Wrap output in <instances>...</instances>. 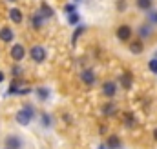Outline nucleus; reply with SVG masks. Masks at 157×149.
I'll list each match as a JSON object with an SVG mask.
<instances>
[{
  "mask_svg": "<svg viewBox=\"0 0 157 149\" xmlns=\"http://www.w3.org/2000/svg\"><path fill=\"white\" fill-rule=\"evenodd\" d=\"M121 84H122L124 89H130V87H132V73L122 74V76H121Z\"/></svg>",
  "mask_w": 157,
  "mask_h": 149,
  "instance_id": "obj_11",
  "label": "nucleus"
},
{
  "mask_svg": "<svg viewBox=\"0 0 157 149\" xmlns=\"http://www.w3.org/2000/svg\"><path fill=\"white\" fill-rule=\"evenodd\" d=\"M130 49H132V53H143V44L141 42H132Z\"/></svg>",
  "mask_w": 157,
  "mask_h": 149,
  "instance_id": "obj_14",
  "label": "nucleus"
},
{
  "mask_svg": "<svg viewBox=\"0 0 157 149\" xmlns=\"http://www.w3.org/2000/svg\"><path fill=\"white\" fill-rule=\"evenodd\" d=\"M137 7H141V9H152V0H137Z\"/></svg>",
  "mask_w": 157,
  "mask_h": 149,
  "instance_id": "obj_13",
  "label": "nucleus"
},
{
  "mask_svg": "<svg viewBox=\"0 0 157 149\" xmlns=\"http://www.w3.org/2000/svg\"><path fill=\"white\" fill-rule=\"evenodd\" d=\"M24 55H26V49H24V45L17 44V45H13V47H11V58H13V60L20 62V60L24 58Z\"/></svg>",
  "mask_w": 157,
  "mask_h": 149,
  "instance_id": "obj_3",
  "label": "nucleus"
},
{
  "mask_svg": "<svg viewBox=\"0 0 157 149\" xmlns=\"http://www.w3.org/2000/svg\"><path fill=\"white\" fill-rule=\"evenodd\" d=\"M104 113H110V114H112V113H113V106H108V107H104Z\"/></svg>",
  "mask_w": 157,
  "mask_h": 149,
  "instance_id": "obj_22",
  "label": "nucleus"
},
{
  "mask_svg": "<svg viewBox=\"0 0 157 149\" xmlns=\"http://www.w3.org/2000/svg\"><path fill=\"white\" fill-rule=\"evenodd\" d=\"M0 40L2 42H11L13 40V31L9 27H2L0 29Z\"/></svg>",
  "mask_w": 157,
  "mask_h": 149,
  "instance_id": "obj_7",
  "label": "nucleus"
},
{
  "mask_svg": "<svg viewBox=\"0 0 157 149\" xmlns=\"http://www.w3.org/2000/svg\"><path fill=\"white\" fill-rule=\"evenodd\" d=\"M70 22H71V24H77L78 22V13H71V15H70Z\"/></svg>",
  "mask_w": 157,
  "mask_h": 149,
  "instance_id": "obj_18",
  "label": "nucleus"
},
{
  "mask_svg": "<svg viewBox=\"0 0 157 149\" xmlns=\"http://www.w3.org/2000/svg\"><path fill=\"white\" fill-rule=\"evenodd\" d=\"M31 118H33V107H31V106H28L26 109H22V111L17 113V122H18L20 125H28V124L31 122Z\"/></svg>",
  "mask_w": 157,
  "mask_h": 149,
  "instance_id": "obj_1",
  "label": "nucleus"
},
{
  "mask_svg": "<svg viewBox=\"0 0 157 149\" xmlns=\"http://www.w3.org/2000/svg\"><path fill=\"white\" fill-rule=\"evenodd\" d=\"M117 37H119V40H122V42L130 40V37H132V29H130L128 26H121V27L117 29Z\"/></svg>",
  "mask_w": 157,
  "mask_h": 149,
  "instance_id": "obj_5",
  "label": "nucleus"
},
{
  "mask_svg": "<svg viewBox=\"0 0 157 149\" xmlns=\"http://www.w3.org/2000/svg\"><path fill=\"white\" fill-rule=\"evenodd\" d=\"M2 80H4V74L0 73V82H2Z\"/></svg>",
  "mask_w": 157,
  "mask_h": 149,
  "instance_id": "obj_24",
  "label": "nucleus"
},
{
  "mask_svg": "<svg viewBox=\"0 0 157 149\" xmlns=\"http://www.w3.org/2000/svg\"><path fill=\"white\" fill-rule=\"evenodd\" d=\"M139 35H141V37H148V35H150V27H148V26H143V27L139 29Z\"/></svg>",
  "mask_w": 157,
  "mask_h": 149,
  "instance_id": "obj_16",
  "label": "nucleus"
},
{
  "mask_svg": "<svg viewBox=\"0 0 157 149\" xmlns=\"http://www.w3.org/2000/svg\"><path fill=\"white\" fill-rule=\"evenodd\" d=\"M6 147L20 149V147H22V140H20L18 136H7V138H6Z\"/></svg>",
  "mask_w": 157,
  "mask_h": 149,
  "instance_id": "obj_4",
  "label": "nucleus"
},
{
  "mask_svg": "<svg viewBox=\"0 0 157 149\" xmlns=\"http://www.w3.org/2000/svg\"><path fill=\"white\" fill-rule=\"evenodd\" d=\"M150 69L154 73H157V60H150Z\"/></svg>",
  "mask_w": 157,
  "mask_h": 149,
  "instance_id": "obj_19",
  "label": "nucleus"
},
{
  "mask_svg": "<svg viewBox=\"0 0 157 149\" xmlns=\"http://www.w3.org/2000/svg\"><path fill=\"white\" fill-rule=\"evenodd\" d=\"M6 149H9V147H6Z\"/></svg>",
  "mask_w": 157,
  "mask_h": 149,
  "instance_id": "obj_27",
  "label": "nucleus"
},
{
  "mask_svg": "<svg viewBox=\"0 0 157 149\" xmlns=\"http://www.w3.org/2000/svg\"><path fill=\"white\" fill-rule=\"evenodd\" d=\"M9 18H11L15 24H20V22H22V11L17 9V7H13V9L9 11Z\"/></svg>",
  "mask_w": 157,
  "mask_h": 149,
  "instance_id": "obj_6",
  "label": "nucleus"
},
{
  "mask_svg": "<svg viewBox=\"0 0 157 149\" xmlns=\"http://www.w3.org/2000/svg\"><path fill=\"white\" fill-rule=\"evenodd\" d=\"M154 133H155V138H157V129H155V131H154Z\"/></svg>",
  "mask_w": 157,
  "mask_h": 149,
  "instance_id": "obj_25",
  "label": "nucleus"
},
{
  "mask_svg": "<svg viewBox=\"0 0 157 149\" xmlns=\"http://www.w3.org/2000/svg\"><path fill=\"white\" fill-rule=\"evenodd\" d=\"M33 26H37V27L42 26V16H40V15H35V16H33Z\"/></svg>",
  "mask_w": 157,
  "mask_h": 149,
  "instance_id": "obj_17",
  "label": "nucleus"
},
{
  "mask_svg": "<svg viewBox=\"0 0 157 149\" xmlns=\"http://www.w3.org/2000/svg\"><path fill=\"white\" fill-rule=\"evenodd\" d=\"M108 147H110V149H119V147H121V140H119L115 135L108 136Z\"/></svg>",
  "mask_w": 157,
  "mask_h": 149,
  "instance_id": "obj_12",
  "label": "nucleus"
},
{
  "mask_svg": "<svg viewBox=\"0 0 157 149\" xmlns=\"http://www.w3.org/2000/svg\"><path fill=\"white\" fill-rule=\"evenodd\" d=\"M150 20L157 24V11H152V13H150Z\"/></svg>",
  "mask_w": 157,
  "mask_h": 149,
  "instance_id": "obj_20",
  "label": "nucleus"
},
{
  "mask_svg": "<svg viewBox=\"0 0 157 149\" xmlns=\"http://www.w3.org/2000/svg\"><path fill=\"white\" fill-rule=\"evenodd\" d=\"M9 2H15V0H9Z\"/></svg>",
  "mask_w": 157,
  "mask_h": 149,
  "instance_id": "obj_26",
  "label": "nucleus"
},
{
  "mask_svg": "<svg viewBox=\"0 0 157 149\" xmlns=\"http://www.w3.org/2000/svg\"><path fill=\"white\" fill-rule=\"evenodd\" d=\"M39 15L42 16V18H51L55 13H53V9H51L48 4H42V7H40V13H39Z\"/></svg>",
  "mask_w": 157,
  "mask_h": 149,
  "instance_id": "obj_8",
  "label": "nucleus"
},
{
  "mask_svg": "<svg viewBox=\"0 0 157 149\" xmlns=\"http://www.w3.org/2000/svg\"><path fill=\"white\" fill-rule=\"evenodd\" d=\"M37 93H39V96H40V98H48V95H49L46 87H39V89H37Z\"/></svg>",
  "mask_w": 157,
  "mask_h": 149,
  "instance_id": "obj_15",
  "label": "nucleus"
},
{
  "mask_svg": "<svg viewBox=\"0 0 157 149\" xmlns=\"http://www.w3.org/2000/svg\"><path fill=\"white\" fill-rule=\"evenodd\" d=\"M80 78H82V82L88 84V85L95 82V74L91 73V71H82V73H80Z\"/></svg>",
  "mask_w": 157,
  "mask_h": 149,
  "instance_id": "obj_9",
  "label": "nucleus"
},
{
  "mask_svg": "<svg viewBox=\"0 0 157 149\" xmlns=\"http://www.w3.org/2000/svg\"><path fill=\"white\" fill-rule=\"evenodd\" d=\"M29 55H31V58H33L35 62H42V60L46 58V51H44L42 45H33L31 51H29Z\"/></svg>",
  "mask_w": 157,
  "mask_h": 149,
  "instance_id": "obj_2",
  "label": "nucleus"
},
{
  "mask_svg": "<svg viewBox=\"0 0 157 149\" xmlns=\"http://www.w3.org/2000/svg\"><path fill=\"white\" fill-rule=\"evenodd\" d=\"M126 7V4H124V0H119V9H124Z\"/></svg>",
  "mask_w": 157,
  "mask_h": 149,
  "instance_id": "obj_23",
  "label": "nucleus"
},
{
  "mask_svg": "<svg viewBox=\"0 0 157 149\" xmlns=\"http://www.w3.org/2000/svg\"><path fill=\"white\" fill-rule=\"evenodd\" d=\"M102 89H104V95H108V96H113L115 95V84L113 82H106L104 85H102Z\"/></svg>",
  "mask_w": 157,
  "mask_h": 149,
  "instance_id": "obj_10",
  "label": "nucleus"
},
{
  "mask_svg": "<svg viewBox=\"0 0 157 149\" xmlns=\"http://www.w3.org/2000/svg\"><path fill=\"white\" fill-rule=\"evenodd\" d=\"M126 124H128V125H132V124H133V120H132V114H126Z\"/></svg>",
  "mask_w": 157,
  "mask_h": 149,
  "instance_id": "obj_21",
  "label": "nucleus"
}]
</instances>
